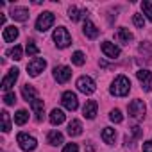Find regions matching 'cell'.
Listing matches in <instances>:
<instances>
[{"mask_svg":"<svg viewBox=\"0 0 152 152\" xmlns=\"http://www.w3.org/2000/svg\"><path fill=\"white\" fill-rule=\"evenodd\" d=\"M61 102L63 106L68 109V111H75L79 107V100H77V95H75L73 91H64L63 97H61Z\"/></svg>","mask_w":152,"mask_h":152,"instance_id":"52a82bcc","label":"cell"},{"mask_svg":"<svg viewBox=\"0 0 152 152\" xmlns=\"http://www.w3.org/2000/svg\"><path fill=\"white\" fill-rule=\"evenodd\" d=\"M136 77H138V81L141 83V88H143L145 91H150V90H152V73H150L148 70H138V72H136Z\"/></svg>","mask_w":152,"mask_h":152,"instance_id":"30bf717a","label":"cell"},{"mask_svg":"<svg viewBox=\"0 0 152 152\" xmlns=\"http://www.w3.org/2000/svg\"><path fill=\"white\" fill-rule=\"evenodd\" d=\"M63 152H79V147H77V143H68L63 148Z\"/></svg>","mask_w":152,"mask_h":152,"instance_id":"d590c367","label":"cell"},{"mask_svg":"<svg viewBox=\"0 0 152 152\" xmlns=\"http://www.w3.org/2000/svg\"><path fill=\"white\" fill-rule=\"evenodd\" d=\"M129 131L132 132V138H134V140H138V138H141V134H143V131H141V127H138V125H132V127H131Z\"/></svg>","mask_w":152,"mask_h":152,"instance_id":"e575fe53","label":"cell"},{"mask_svg":"<svg viewBox=\"0 0 152 152\" xmlns=\"http://www.w3.org/2000/svg\"><path fill=\"white\" fill-rule=\"evenodd\" d=\"M6 56L11 57V59H15V61H20V59H22V47H20V45H15L13 48H9V50L6 52Z\"/></svg>","mask_w":152,"mask_h":152,"instance_id":"d4e9b609","label":"cell"},{"mask_svg":"<svg viewBox=\"0 0 152 152\" xmlns=\"http://www.w3.org/2000/svg\"><path fill=\"white\" fill-rule=\"evenodd\" d=\"M54 41H56L57 48H66L72 43V36H70V32L64 27H57L54 31Z\"/></svg>","mask_w":152,"mask_h":152,"instance_id":"3957f363","label":"cell"},{"mask_svg":"<svg viewBox=\"0 0 152 152\" xmlns=\"http://www.w3.org/2000/svg\"><path fill=\"white\" fill-rule=\"evenodd\" d=\"M118 39H120L124 45H129V43L134 39V36H132V32H129V29L122 27V29L118 31Z\"/></svg>","mask_w":152,"mask_h":152,"instance_id":"cb8c5ba5","label":"cell"},{"mask_svg":"<svg viewBox=\"0 0 152 152\" xmlns=\"http://www.w3.org/2000/svg\"><path fill=\"white\" fill-rule=\"evenodd\" d=\"M45 68H47V61H45L43 57H34L32 61L27 63V73L31 75V77H36V75H39Z\"/></svg>","mask_w":152,"mask_h":152,"instance_id":"5b68a950","label":"cell"},{"mask_svg":"<svg viewBox=\"0 0 152 152\" xmlns=\"http://www.w3.org/2000/svg\"><path fill=\"white\" fill-rule=\"evenodd\" d=\"M140 52L141 54H147V59H152V45L148 41H145V43L140 45Z\"/></svg>","mask_w":152,"mask_h":152,"instance_id":"f546056e","label":"cell"},{"mask_svg":"<svg viewBox=\"0 0 152 152\" xmlns=\"http://www.w3.org/2000/svg\"><path fill=\"white\" fill-rule=\"evenodd\" d=\"M102 140H104V143H107V145H115V140H116V132H115V129L113 127H104V131H102Z\"/></svg>","mask_w":152,"mask_h":152,"instance_id":"d6986e66","label":"cell"},{"mask_svg":"<svg viewBox=\"0 0 152 152\" xmlns=\"http://www.w3.org/2000/svg\"><path fill=\"white\" fill-rule=\"evenodd\" d=\"M68 134L70 136H79V134H83V124L79 120H72L68 124Z\"/></svg>","mask_w":152,"mask_h":152,"instance_id":"7402d4cb","label":"cell"},{"mask_svg":"<svg viewBox=\"0 0 152 152\" xmlns=\"http://www.w3.org/2000/svg\"><path fill=\"white\" fill-rule=\"evenodd\" d=\"M109 91H111V95H115V97H125V95H129V91H131V81L125 77V75H118V77L113 81Z\"/></svg>","mask_w":152,"mask_h":152,"instance_id":"6da1fadb","label":"cell"},{"mask_svg":"<svg viewBox=\"0 0 152 152\" xmlns=\"http://www.w3.org/2000/svg\"><path fill=\"white\" fill-rule=\"evenodd\" d=\"M9 16L13 20H16V22H27L29 20V11L25 7H13L11 13H9Z\"/></svg>","mask_w":152,"mask_h":152,"instance_id":"5bb4252c","label":"cell"},{"mask_svg":"<svg viewBox=\"0 0 152 152\" xmlns=\"http://www.w3.org/2000/svg\"><path fill=\"white\" fill-rule=\"evenodd\" d=\"M25 52H27L29 56H36V54L39 52V48H38V45H36L34 41H27V47H25Z\"/></svg>","mask_w":152,"mask_h":152,"instance_id":"1f68e13d","label":"cell"},{"mask_svg":"<svg viewBox=\"0 0 152 152\" xmlns=\"http://www.w3.org/2000/svg\"><path fill=\"white\" fill-rule=\"evenodd\" d=\"M68 16H70V20H72V22H79L81 18L88 20V18H86V16H88V13H86V11H81V9H77L75 6H72V7L68 9Z\"/></svg>","mask_w":152,"mask_h":152,"instance_id":"2e32d148","label":"cell"},{"mask_svg":"<svg viewBox=\"0 0 152 152\" xmlns=\"http://www.w3.org/2000/svg\"><path fill=\"white\" fill-rule=\"evenodd\" d=\"M72 63H73V64H77V66H83V64L86 63V57H84V54H83L81 50L73 52V54H72Z\"/></svg>","mask_w":152,"mask_h":152,"instance_id":"83f0119b","label":"cell"},{"mask_svg":"<svg viewBox=\"0 0 152 152\" xmlns=\"http://www.w3.org/2000/svg\"><path fill=\"white\" fill-rule=\"evenodd\" d=\"M18 75H20V70H18V68H11V70H9V73L2 79V90H4V91L9 93V90L15 86V83H16V79H18Z\"/></svg>","mask_w":152,"mask_h":152,"instance_id":"ba28073f","label":"cell"},{"mask_svg":"<svg viewBox=\"0 0 152 152\" xmlns=\"http://www.w3.org/2000/svg\"><path fill=\"white\" fill-rule=\"evenodd\" d=\"M132 22H134V25H136L138 29H143V27H145V18H143V15H134V16H132Z\"/></svg>","mask_w":152,"mask_h":152,"instance_id":"d6a6232c","label":"cell"},{"mask_svg":"<svg viewBox=\"0 0 152 152\" xmlns=\"http://www.w3.org/2000/svg\"><path fill=\"white\" fill-rule=\"evenodd\" d=\"M70 77H72V70L68 68V66H56L54 68V79L57 81V83H61V84H64V83H68L70 81Z\"/></svg>","mask_w":152,"mask_h":152,"instance_id":"9c48e42d","label":"cell"},{"mask_svg":"<svg viewBox=\"0 0 152 152\" xmlns=\"http://www.w3.org/2000/svg\"><path fill=\"white\" fill-rule=\"evenodd\" d=\"M4 102H6V106H13V104L16 102V95H15L13 91L6 93V95H4Z\"/></svg>","mask_w":152,"mask_h":152,"instance_id":"836d02e7","label":"cell"},{"mask_svg":"<svg viewBox=\"0 0 152 152\" xmlns=\"http://www.w3.org/2000/svg\"><path fill=\"white\" fill-rule=\"evenodd\" d=\"M97 109H99V104H97L95 100H88V102L84 104V107H83L84 118H88V120H93V118L97 116Z\"/></svg>","mask_w":152,"mask_h":152,"instance_id":"4fadbf2b","label":"cell"},{"mask_svg":"<svg viewBox=\"0 0 152 152\" xmlns=\"http://www.w3.org/2000/svg\"><path fill=\"white\" fill-rule=\"evenodd\" d=\"M47 141H48L50 145L57 147V145H61V143H63V134H61L59 131H50V132H48V136H47Z\"/></svg>","mask_w":152,"mask_h":152,"instance_id":"603a6c76","label":"cell"},{"mask_svg":"<svg viewBox=\"0 0 152 152\" xmlns=\"http://www.w3.org/2000/svg\"><path fill=\"white\" fill-rule=\"evenodd\" d=\"M54 22H56L54 13L45 11V13H41V15L38 16V20H36V29H38L39 32H45V31H48V29L54 25Z\"/></svg>","mask_w":152,"mask_h":152,"instance_id":"7a4b0ae2","label":"cell"},{"mask_svg":"<svg viewBox=\"0 0 152 152\" xmlns=\"http://www.w3.org/2000/svg\"><path fill=\"white\" fill-rule=\"evenodd\" d=\"M109 120H111V122H115V124H120V122L124 120L122 111H120V109H113V111L109 113Z\"/></svg>","mask_w":152,"mask_h":152,"instance_id":"4dcf8cb0","label":"cell"},{"mask_svg":"<svg viewBox=\"0 0 152 152\" xmlns=\"http://www.w3.org/2000/svg\"><path fill=\"white\" fill-rule=\"evenodd\" d=\"M27 120H29V113H27L25 109H20V111L15 115V124H16V125H23Z\"/></svg>","mask_w":152,"mask_h":152,"instance_id":"484cf974","label":"cell"},{"mask_svg":"<svg viewBox=\"0 0 152 152\" xmlns=\"http://www.w3.org/2000/svg\"><path fill=\"white\" fill-rule=\"evenodd\" d=\"M83 32H84V36H86V38H90V39H95V38L100 34V31L97 29V25H95V23H91L90 20H84Z\"/></svg>","mask_w":152,"mask_h":152,"instance_id":"9a60e30c","label":"cell"},{"mask_svg":"<svg viewBox=\"0 0 152 152\" xmlns=\"http://www.w3.org/2000/svg\"><path fill=\"white\" fill-rule=\"evenodd\" d=\"M141 11H143V15L152 22V4L148 2V0H143V2H141Z\"/></svg>","mask_w":152,"mask_h":152,"instance_id":"f1b7e54d","label":"cell"},{"mask_svg":"<svg viewBox=\"0 0 152 152\" xmlns=\"http://www.w3.org/2000/svg\"><path fill=\"white\" fill-rule=\"evenodd\" d=\"M16 141H18L20 148L25 150V152H31V150H34V148L38 147L36 138H34V136H29L27 132H20V134L16 136Z\"/></svg>","mask_w":152,"mask_h":152,"instance_id":"277c9868","label":"cell"},{"mask_svg":"<svg viewBox=\"0 0 152 152\" xmlns=\"http://www.w3.org/2000/svg\"><path fill=\"white\" fill-rule=\"evenodd\" d=\"M22 95H23V99H25L27 102H34V100L38 99V93H36V90H34L31 84H25V86L22 88Z\"/></svg>","mask_w":152,"mask_h":152,"instance_id":"ffe728a7","label":"cell"},{"mask_svg":"<svg viewBox=\"0 0 152 152\" xmlns=\"http://www.w3.org/2000/svg\"><path fill=\"white\" fill-rule=\"evenodd\" d=\"M77 90L83 91L84 95H91V93H95L97 86H95V81H93L91 77H88V75H83V77L77 79Z\"/></svg>","mask_w":152,"mask_h":152,"instance_id":"8992f818","label":"cell"},{"mask_svg":"<svg viewBox=\"0 0 152 152\" xmlns=\"http://www.w3.org/2000/svg\"><path fill=\"white\" fill-rule=\"evenodd\" d=\"M143 152H152V140L143 143Z\"/></svg>","mask_w":152,"mask_h":152,"instance_id":"8d00e7d4","label":"cell"},{"mask_svg":"<svg viewBox=\"0 0 152 152\" xmlns=\"http://www.w3.org/2000/svg\"><path fill=\"white\" fill-rule=\"evenodd\" d=\"M129 115H131L132 118H141V116L145 115V102L140 100V99L132 100V102L129 104Z\"/></svg>","mask_w":152,"mask_h":152,"instance_id":"8fae6325","label":"cell"},{"mask_svg":"<svg viewBox=\"0 0 152 152\" xmlns=\"http://www.w3.org/2000/svg\"><path fill=\"white\" fill-rule=\"evenodd\" d=\"M0 116H2V131H4V132H9V131H11V118H9V113H7V111H2V113H0Z\"/></svg>","mask_w":152,"mask_h":152,"instance_id":"4316f807","label":"cell"},{"mask_svg":"<svg viewBox=\"0 0 152 152\" xmlns=\"http://www.w3.org/2000/svg\"><path fill=\"white\" fill-rule=\"evenodd\" d=\"M31 107H32V111H34V115H36V120L41 122V120H43V107H45L43 100H41V99H36L34 102H31Z\"/></svg>","mask_w":152,"mask_h":152,"instance_id":"ac0fdd59","label":"cell"},{"mask_svg":"<svg viewBox=\"0 0 152 152\" xmlns=\"http://www.w3.org/2000/svg\"><path fill=\"white\" fill-rule=\"evenodd\" d=\"M48 118H50V124H52V125H61V124L64 122V113L56 107V109L50 111V116H48Z\"/></svg>","mask_w":152,"mask_h":152,"instance_id":"44dd1931","label":"cell"},{"mask_svg":"<svg viewBox=\"0 0 152 152\" xmlns=\"http://www.w3.org/2000/svg\"><path fill=\"white\" fill-rule=\"evenodd\" d=\"M18 29L15 27V25H9V27H6L4 29V34H2V38H4V41H7V43H11V41H15L16 38H18Z\"/></svg>","mask_w":152,"mask_h":152,"instance_id":"e0dca14e","label":"cell"},{"mask_svg":"<svg viewBox=\"0 0 152 152\" xmlns=\"http://www.w3.org/2000/svg\"><path fill=\"white\" fill-rule=\"evenodd\" d=\"M100 48H102L104 56L109 57V59H116V57L120 56V48H118L115 43H111V41H104V43L100 45Z\"/></svg>","mask_w":152,"mask_h":152,"instance_id":"7c38bea8","label":"cell"}]
</instances>
